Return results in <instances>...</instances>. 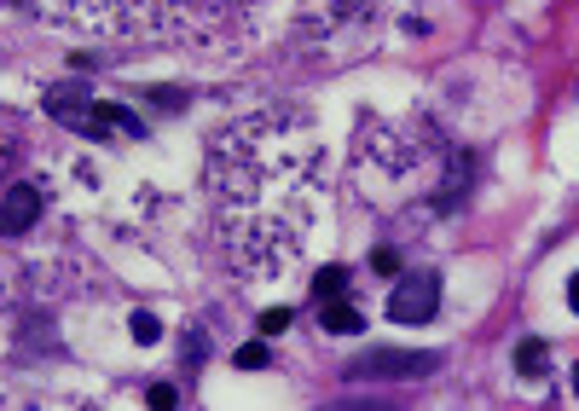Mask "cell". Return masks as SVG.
<instances>
[{"label": "cell", "instance_id": "cell-9", "mask_svg": "<svg viewBox=\"0 0 579 411\" xmlns=\"http://www.w3.org/2000/svg\"><path fill=\"white\" fill-rule=\"evenodd\" d=\"M290 330V307H267L261 313V336H284Z\"/></svg>", "mask_w": 579, "mask_h": 411}, {"label": "cell", "instance_id": "cell-12", "mask_svg": "<svg viewBox=\"0 0 579 411\" xmlns=\"http://www.w3.org/2000/svg\"><path fill=\"white\" fill-rule=\"evenodd\" d=\"M203 354H209V342L192 330V342H186V365H203Z\"/></svg>", "mask_w": 579, "mask_h": 411}, {"label": "cell", "instance_id": "cell-7", "mask_svg": "<svg viewBox=\"0 0 579 411\" xmlns=\"http://www.w3.org/2000/svg\"><path fill=\"white\" fill-rule=\"evenodd\" d=\"M128 336H134V342H145V348H151V342L163 336V319H157V313H134V319H128Z\"/></svg>", "mask_w": 579, "mask_h": 411}, {"label": "cell", "instance_id": "cell-4", "mask_svg": "<svg viewBox=\"0 0 579 411\" xmlns=\"http://www.w3.org/2000/svg\"><path fill=\"white\" fill-rule=\"evenodd\" d=\"M319 319H325L331 336H359V325H365V319H359V307H348L342 296H336V302H319Z\"/></svg>", "mask_w": 579, "mask_h": 411}, {"label": "cell", "instance_id": "cell-8", "mask_svg": "<svg viewBox=\"0 0 579 411\" xmlns=\"http://www.w3.org/2000/svg\"><path fill=\"white\" fill-rule=\"evenodd\" d=\"M238 365H244V371H267V365H273L267 342H244V348H238Z\"/></svg>", "mask_w": 579, "mask_h": 411}, {"label": "cell", "instance_id": "cell-11", "mask_svg": "<svg viewBox=\"0 0 579 411\" xmlns=\"http://www.w3.org/2000/svg\"><path fill=\"white\" fill-rule=\"evenodd\" d=\"M371 267H377V273H400V255H394V249H377Z\"/></svg>", "mask_w": 579, "mask_h": 411}, {"label": "cell", "instance_id": "cell-5", "mask_svg": "<svg viewBox=\"0 0 579 411\" xmlns=\"http://www.w3.org/2000/svg\"><path fill=\"white\" fill-rule=\"evenodd\" d=\"M516 365H522V377H527V383H539V377L551 371V348H545L539 336H527L522 348H516Z\"/></svg>", "mask_w": 579, "mask_h": 411}, {"label": "cell", "instance_id": "cell-2", "mask_svg": "<svg viewBox=\"0 0 579 411\" xmlns=\"http://www.w3.org/2000/svg\"><path fill=\"white\" fill-rule=\"evenodd\" d=\"M435 307H441V278L435 273H406L394 284V296H388V319H394V325H429Z\"/></svg>", "mask_w": 579, "mask_h": 411}, {"label": "cell", "instance_id": "cell-3", "mask_svg": "<svg viewBox=\"0 0 579 411\" xmlns=\"http://www.w3.org/2000/svg\"><path fill=\"white\" fill-rule=\"evenodd\" d=\"M35 215H41V192H35V180H18V186L6 192V203H0V232L18 238V232L35 226Z\"/></svg>", "mask_w": 579, "mask_h": 411}, {"label": "cell", "instance_id": "cell-6", "mask_svg": "<svg viewBox=\"0 0 579 411\" xmlns=\"http://www.w3.org/2000/svg\"><path fill=\"white\" fill-rule=\"evenodd\" d=\"M348 290V267H325V273L313 278V302H336Z\"/></svg>", "mask_w": 579, "mask_h": 411}, {"label": "cell", "instance_id": "cell-10", "mask_svg": "<svg viewBox=\"0 0 579 411\" xmlns=\"http://www.w3.org/2000/svg\"><path fill=\"white\" fill-rule=\"evenodd\" d=\"M145 400H151V406H157V411L180 406V394H174V388H168V383H157V388H151V394H145Z\"/></svg>", "mask_w": 579, "mask_h": 411}, {"label": "cell", "instance_id": "cell-1", "mask_svg": "<svg viewBox=\"0 0 579 411\" xmlns=\"http://www.w3.org/2000/svg\"><path fill=\"white\" fill-rule=\"evenodd\" d=\"M441 354H412V348H371L348 365L354 383H406V377H429Z\"/></svg>", "mask_w": 579, "mask_h": 411}]
</instances>
